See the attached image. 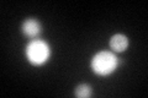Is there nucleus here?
<instances>
[{"instance_id":"obj_5","label":"nucleus","mask_w":148,"mask_h":98,"mask_svg":"<svg viewBox=\"0 0 148 98\" xmlns=\"http://www.w3.org/2000/svg\"><path fill=\"white\" fill-rule=\"evenodd\" d=\"M74 95L79 98H88L91 96V87L89 85H79L74 91Z\"/></svg>"},{"instance_id":"obj_1","label":"nucleus","mask_w":148,"mask_h":98,"mask_svg":"<svg viewBox=\"0 0 148 98\" xmlns=\"http://www.w3.org/2000/svg\"><path fill=\"white\" fill-rule=\"evenodd\" d=\"M117 65V57L112 52H109V50H101L98 54H95L91 60L92 71L101 76H106L110 75L111 72H114L116 70Z\"/></svg>"},{"instance_id":"obj_3","label":"nucleus","mask_w":148,"mask_h":98,"mask_svg":"<svg viewBox=\"0 0 148 98\" xmlns=\"http://www.w3.org/2000/svg\"><path fill=\"white\" fill-rule=\"evenodd\" d=\"M41 31H42V26L36 18H27L22 23V32L29 38H36L41 33Z\"/></svg>"},{"instance_id":"obj_2","label":"nucleus","mask_w":148,"mask_h":98,"mask_svg":"<svg viewBox=\"0 0 148 98\" xmlns=\"http://www.w3.org/2000/svg\"><path fill=\"white\" fill-rule=\"evenodd\" d=\"M29 62L34 65H42L48 60L51 49L48 44L42 39H32L25 49Z\"/></svg>"},{"instance_id":"obj_4","label":"nucleus","mask_w":148,"mask_h":98,"mask_svg":"<svg viewBox=\"0 0 148 98\" xmlns=\"http://www.w3.org/2000/svg\"><path fill=\"white\" fill-rule=\"evenodd\" d=\"M110 47L114 52H117V53H121L125 52L128 47V39L125 34L121 33H117L111 37L110 39Z\"/></svg>"}]
</instances>
